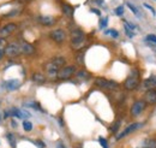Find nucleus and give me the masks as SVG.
I'll use <instances>...</instances> for the list:
<instances>
[{
  "instance_id": "f704fd0d",
  "label": "nucleus",
  "mask_w": 156,
  "mask_h": 148,
  "mask_svg": "<svg viewBox=\"0 0 156 148\" xmlns=\"http://www.w3.org/2000/svg\"><path fill=\"white\" fill-rule=\"evenodd\" d=\"M2 56H4V52L0 50V59H1V57H2Z\"/></svg>"
},
{
  "instance_id": "f03ea898",
  "label": "nucleus",
  "mask_w": 156,
  "mask_h": 148,
  "mask_svg": "<svg viewBox=\"0 0 156 148\" xmlns=\"http://www.w3.org/2000/svg\"><path fill=\"white\" fill-rule=\"evenodd\" d=\"M85 45V34L82 29L76 28L71 31V46L75 50H80Z\"/></svg>"
},
{
  "instance_id": "6ab92c4d",
  "label": "nucleus",
  "mask_w": 156,
  "mask_h": 148,
  "mask_svg": "<svg viewBox=\"0 0 156 148\" xmlns=\"http://www.w3.org/2000/svg\"><path fill=\"white\" fill-rule=\"evenodd\" d=\"M62 12H64L67 17H72V15H73V9H72L70 5L64 4V5H62Z\"/></svg>"
},
{
  "instance_id": "20e7f679",
  "label": "nucleus",
  "mask_w": 156,
  "mask_h": 148,
  "mask_svg": "<svg viewBox=\"0 0 156 148\" xmlns=\"http://www.w3.org/2000/svg\"><path fill=\"white\" fill-rule=\"evenodd\" d=\"M77 72V68L75 65H67V66H64L59 70L58 75H57V78L60 81H64V80H69L71 78L73 75Z\"/></svg>"
},
{
  "instance_id": "7c9ffc66",
  "label": "nucleus",
  "mask_w": 156,
  "mask_h": 148,
  "mask_svg": "<svg viewBox=\"0 0 156 148\" xmlns=\"http://www.w3.org/2000/svg\"><path fill=\"white\" fill-rule=\"evenodd\" d=\"M115 12H117L118 16H122V13H124V7H122V6H119V7H117Z\"/></svg>"
},
{
  "instance_id": "393cba45",
  "label": "nucleus",
  "mask_w": 156,
  "mask_h": 148,
  "mask_svg": "<svg viewBox=\"0 0 156 148\" xmlns=\"http://www.w3.org/2000/svg\"><path fill=\"white\" fill-rule=\"evenodd\" d=\"M76 60H77L78 64H84V53L82 52V53H79L76 58Z\"/></svg>"
},
{
  "instance_id": "6e6552de",
  "label": "nucleus",
  "mask_w": 156,
  "mask_h": 148,
  "mask_svg": "<svg viewBox=\"0 0 156 148\" xmlns=\"http://www.w3.org/2000/svg\"><path fill=\"white\" fill-rule=\"evenodd\" d=\"M49 36L51 39L54 41V42H57V43H62L65 40H66V31L64 30V29H55V30H52L51 33H49Z\"/></svg>"
},
{
  "instance_id": "cd10ccee",
  "label": "nucleus",
  "mask_w": 156,
  "mask_h": 148,
  "mask_svg": "<svg viewBox=\"0 0 156 148\" xmlns=\"http://www.w3.org/2000/svg\"><path fill=\"white\" fill-rule=\"evenodd\" d=\"M106 34H109V35H112L113 37H118L119 36V34H118V31L115 29H111V30H107L106 31Z\"/></svg>"
},
{
  "instance_id": "bb28decb",
  "label": "nucleus",
  "mask_w": 156,
  "mask_h": 148,
  "mask_svg": "<svg viewBox=\"0 0 156 148\" xmlns=\"http://www.w3.org/2000/svg\"><path fill=\"white\" fill-rule=\"evenodd\" d=\"M125 30H126V34H127V36L129 37H133L135 36V34H133V31H132V29H130L126 24H125Z\"/></svg>"
},
{
  "instance_id": "1a4fd4ad",
  "label": "nucleus",
  "mask_w": 156,
  "mask_h": 148,
  "mask_svg": "<svg viewBox=\"0 0 156 148\" xmlns=\"http://www.w3.org/2000/svg\"><path fill=\"white\" fill-rule=\"evenodd\" d=\"M143 100L145 101V104H147V105H151V106L156 105V89L155 88L148 89L147 92L144 93Z\"/></svg>"
},
{
  "instance_id": "4468645a",
  "label": "nucleus",
  "mask_w": 156,
  "mask_h": 148,
  "mask_svg": "<svg viewBox=\"0 0 156 148\" xmlns=\"http://www.w3.org/2000/svg\"><path fill=\"white\" fill-rule=\"evenodd\" d=\"M143 88L144 89H151V88H156V76L155 75H153V76H150L149 78H147V80H144L143 81Z\"/></svg>"
},
{
  "instance_id": "dca6fc26",
  "label": "nucleus",
  "mask_w": 156,
  "mask_h": 148,
  "mask_svg": "<svg viewBox=\"0 0 156 148\" xmlns=\"http://www.w3.org/2000/svg\"><path fill=\"white\" fill-rule=\"evenodd\" d=\"M31 81L35 82V83L42 84V83H44L47 81V78H46V76L42 74V72H35V74H33V76H31Z\"/></svg>"
},
{
  "instance_id": "423d86ee",
  "label": "nucleus",
  "mask_w": 156,
  "mask_h": 148,
  "mask_svg": "<svg viewBox=\"0 0 156 148\" xmlns=\"http://www.w3.org/2000/svg\"><path fill=\"white\" fill-rule=\"evenodd\" d=\"M145 109H147L145 101H144L143 99L137 100V101H135V102L132 104V106H131V109H130V114H131V117H138Z\"/></svg>"
},
{
  "instance_id": "9b49d317",
  "label": "nucleus",
  "mask_w": 156,
  "mask_h": 148,
  "mask_svg": "<svg viewBox=\"0 0 156 148\" xmlns=\"http://www.w3.org/2000/svg\"><path fill=\"white\" fill-rule=\"evenodd\" d=\"M20 53L25 54V56H31L35 53V47L33 45H30L29 42H25V41H22L20 43Z\"/></svg>"
},
{
  "instance_id": "5701e85b",
  "label": "nucleus",
  "mask_w": 156,
  "mask_h": 148,
  "mask_svg": "<svg viewBox=\"0 0 156 148\" xmlns=\"http://www.w3.org/2000/svg\"><path fill=\"white\" fill-rule=\"evenodd\" d=\"M147 41L151 42L153 45H156V35H154V34H150V35H148V36H147Z\"/></svg>"
},
{
  "instance_id": "4be33fe9",
  "label": "nucleus",
  "mask_w": 156,
  "mask_h": 148,
  "mask_svg": "<svg viewBox=\"0 0 156 148\" xmlns=\"http://www.w3.org/2000/svg\"><path fill=\"white\" fill-rule=\"evenodd\" d=\"M120 124H121V123H120V120H117V122L111 127V131H112L113 134H115L118 130L120 129Z\"/></svg>"
},
{
  "instance_id": "2eb2a0df",
  "label": "nucleus",
  "mask_w": 156,
  "mask_h": 148,
  "mask_svg": "<svg viewBox=\"0 0 156 148\" xmlns=\"http://www.w3.org/2000/svg\"><path fill=\"white\" fill-rule=\"evenodd\" d=\"M5 87L9 89V91H17L20 87V82L18 80H9L5 82Z\"/></svg>"
},
{
  "instance_id": "c9c22d12",
  "label": "nucleus",
  "mask_w": 156,
  "mask_h": 148,
  "mask_svg": "<svg viewBox=\"0 0 156 148\" xmlns=\"http://www.w3.org/2000/svg\"><path fill=\"white\" fill-rule=\"evenodd\" d=\"M0 120H1V114H0Z\"/></svg>"
},
{
  "instance_id": "473e14b6",
  "label": "nucleus",
  "mask_w": 156,
  "mask_h": 148,
  "mask_svg": "<svg viewBox=\"0 0 156 148\" xmlns=\"http://www.w3.org/2000/svg\"><path fill=\"white\" fill-rule=\"evenodd\" d=\"M106 25H107V18H105L101 20V27H106Z\"/></svg>"
},
{
  "instance_id": "2f4dec72",
  "label": "nucleus",
  "mask_w": 156,
  "mask_h": 148,
  "mask_svg": "<svg viewBox=\"0 0 156 148\" xmlns=\"http://www.w3.org/2000/svg\"><path fill=\"white\" fill-rule=\"evenodd\" d=\"M144 7H147L148 10H150V11L153 12V15H154V16H156V11H155V9H154L153 6H150V5H148V4H144Z\"/></svg>"
},
{
  "instance_id": "9d476101",
  "label": "nucleus",
  "mask_w": 156,
  "mask_h": 148,
  "mask_svg": "<svg viewBox=\"0 0 156 148\" xmlns=\"http://www.w3.org/2000/svg\"><path fill=\"white\" fill-rule=\"evenodd\" d=\"M16 29H17V24L16 23H9V24L4 25L2 28H0V37L11 35L13 31H16Z\"/></svg>"
},
{
  "instance_id": "a211bd4d",
  "label": "nucleus",
  "mask_w": 156,
  "mask_h": 148,
  "mask_svg": "<svg viewBox=\"0 0 156 148\" xmlns=\"http://www.w3.org/2000/svg\"><path fill=\"white\" fill-rule=\"evenodd\" d=\"M52 61L58 66V68H64L65 66V64H66V59L64 58V57H55V58H53L52 59Z\"/></svg>"
},
{
  "instance_id": "39448f33",
  "label": "nucleus",
  "mask_w": 156,
  "mask_h": 148,
  "mask_svg": "<svg viewBox=\"0 0 156 148\" xmlns=\"http://www.w3.org/2000/svg\"><path fill=\"white\" fill-rule=\"evenodd\" d=\"M142 127H143V123H140V122H135V123H132V124L127 125V127L122 130L120 134H118L117 135V141L122 140V139H124V137H126L127 135H130V134L135 132V131H137V130H139Z\"/></svg>"
},
{
  "instance_id": "c85d7f7f",
  "label": "nucleus",
  "mask_w": 156,
  "mask_h": 148,
  "mask_svg": "<svg viewBox=\"0 0 156 148\" xmlns=\"http://www.w3.org/2000/svg\"><path fill=\"white\" fill-rule=\"evenodd\" d=\"M127 6L130 7V10H131V11H132V12H133V13H135L136 16H138V10H137V9H136V7H135V6H133V5H132V4H130V2H127Z\"/></svg>"
},
{
  "instance_id": "c756f323",
  "label": "nucleus",
  "mask_w": 156,
  "mask_h": 148,
  "mask_svg": "<svg viewBox=\"0 0 156 148\" xmlns=\"http://www.w3.org/2000/svg\"><path fill=\"white\" fill-rule=\"evenodd\" d=\"M7 45H6V41H5V39L4 37H0V50L2 51L4 50V47H6Z\"/></svg>"
},
{
  "instance_id": "7ed1b4c3",
  "label": "nucleus",
  "mask_w": 156,
  "mask_h": 148,
  "mask_svg": "<svg viewBox=\"0 0 156 148\" xmlns=\"http://www.w3.org/2000/svg\"><path fill=\"white\" fill-rule=\"evenodd\" d=\"M94 84L101 88V89H107V91H117L119 89V83L115 81H111V80H106L103 77H96L94 81Z\"/></svg>"
},
{
  "instance_id": "f8f14e48",
  "label": "nucleus",
  "mask_w": 156,
  "mask_h": 148,
  "mask_svg": "<svg viewBox=\"0 0 156 148\" xmlns=\"http://www.w3.org/2000/svg\"><path fill=\"white\" fill-rule=\"evenodd\" d=\"M44 68H46V72L51 77H57L59 70H60V68H58V66H57L52 60H51V61H48V63L44 65Z\"/></svg>"
},
{
  "instance_id": "f3484780",
  "label": "nucleus",
  "mask_w": 156,
  "mask_h": 148,
  "mask_svg": "<svg viewBox=\"0 0 156 148\" xmlns=\"http://www.w3.org/2000/svg\"><path fill=\"white\" fill-rule=\"evenodd\" d=\"M75 75H76V77H77L78 80H80V81H87V80H89L91 77V75L89 74L87 70H78Z\"/></svg>"
},
{
  "instance_id": "0eeeda50",
  "label": "nucleus",
  "mask_w": 156,
  "mask_h": 148,
  "mask_svg": "<svg viewBox=\"0 0 156 148\" xmlns=\"http://www.w3.org/2000/svg\"><path fill=\"white\" fill-rule=\"evenodd\" d=\"M5 56L9 57V58H16L20 54V45L18 43H9L6 47H5Z\"/></svg>"
},
{
  "instance_id": "412c9836",
  "label": "nucleus",
  "mask_w": 156,
  "mask_h": 148,
  "mask_svg": "<svg viewBox=\"0 0 156 148\" xmlns=\"http://www.w3.org/2000/svg\"><path fill=\"white\" fill-rule=\"evenodd\" d=\"M23 128H24L25 131H28V132H29V131H31V130H33V124H31L29 120H24V122H23Z\"/></svg>"
},
{
  "instance_id": "ddd939ff",
  "label": "nucleus",
  "mask_w": 156,
  "mask_h": 148,
  "mask_svg": "<svg viewBox=\"0 0 156 148\" xmlns=\"http://www.w3.org/2000/svg\"><path fill=\"white\" fill-rule=\"evenodd\" d=\"M57 22V19L52 16H40L39 17V23L44 25V27H51V25H54Z\"/></svg>"
},
{
  "instance_id": "72a5a7b5",
  "label": "nucleus",
  "mask_w": 156,
  "mask_h": 148,
  "mask_svg": "<svg viewBox=\"0 0 156 148\" xmlns=\"http://www.w3.org/2000/svg\"><path fill=\"white\" fill-rule=\"evenodd\" d=\"M58 147H59V148H66V146H65L64 143H61V142H59V143H58Z\"/></svg>"
},
{
  "instance_id": "a878e982",
  "label": "nucleus",
  "mask_w": 156,
  "mask_h": 148,
  "mask_svg": "<svg viewBox=\"0 0 156 148\" xmlns=\"http://www.w3.org/2000/svg\"><path fill=\"white\" fill-rule=\"evenodd\" d=\"M98 142H100V145H101L103 148H108V143H107L106 139H103V137H98Z\"/></svg>"
},
{
  "instance_id": "b1692460",
  "label": "nucleus",
  "mask_w": 156,
  "mask_h": 148,
  "mask_svg": "<svg viewBox=\"0 0 156 148\" xmlns=\"http://www.w3.org/2000/svg\"><path fill=\"white\" fill-rule=\"evenodd\" d=\"M12 114L16 116V117H18V118H23V116H24V113H22L18 109H13L12 110Z\"/></svg>"
},
{
  "instance_id": "f257e3e1",
  "label": "nucleus",
  "mask_w": 156,
  "mask_h": 148,
  "mask_svg": "<svg viewBox=\"0 0 156 148\" xmlns=\"http://www.w3.org/2000/svg\"><path fill=\"white\" fill-rule=\"evenodd\" d=\"M139 82H140V72L138 71V69H132L124 82V88L129 92L135 91L139 86Z\"/></svg>"
},
{
  "instance_id": "aec40b11",
  "label": "nucleus",
  "mask_w": 156,
  "mask_h": 148,
  "mask_svg": "<svg viewBox=\"0 0 156 148\" xmlns=\"http://www.w3.org/2000/svg\"><path fill=\"white\" fill-rule=\"evenodd\" d=\"M144 148H156V140L155 139H147L144 142Z\"/></svg>"
}]
</instances>
